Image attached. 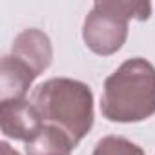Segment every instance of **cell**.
Instances as JSON below:
<instances>
[{
	"label": "cell",
	"mask_w": 155,
	"mask_h": 155,
	"mask_svg": "<svg viewBox=\"0 0 155 155\" xmlns=\"http://www.w3.org/2000/svg\"><path fill=\"white\" fill-rule=\"evenodd\" d=\"M31 102L44 124L62 130L75 146L93 126V91L81 81L68 77L49 79L33 90Z\"/></svg>",
	"instance_id": "7a4b0ae2"
},
{
	"label": "cell",
	"mask_w": 155,
	"mask_h": 155,
	"mask_svg": "<svg viewBox=\"0 0 155 155\" xmlns=\"http://www.w3.org/2000/svg\"><path fill=\"white\" fill-rule=\"evenodd\" d=\"M77 146L73 140L58 128L44 124L42 130L26 142L28 155H69Z\"/></svg>",
	"instance_id": "52a82bcc"
},
{
	"label": "cell",
	"mask_w": 155,
	"mask_h": 155,
	"mask_svg": "<svg viewBox=\"0 0 155 155\" xmlns=\"http://www.w3.org/2000/svg\"><path fill=\"white\" fill-rule=\"evenodd\" d=\"M101 113L111 122H140L155 115V66L133 57L104 81Z\"/></svg>",
	"instance_id": "6da1fadb"
},
{
	"label": "cell",
	"mask_w": 155,
	"mask_h": 155,
	"mask_svg": "<svg viewBox=\"0 0 155 155\" xmlns=\"http://www.w3.org/2000/svg\"><path fill=\"white\" fill-rule=\"evenodd\" d=\"M97 9L115 15L122 20H148L151 15L150 2H126V0H108V2H95Z\"/></svg>",
	"instance_id": "ba28073f"
},
{
	"label": "cell",
	"mask_w": 155,
	"mask_h": 155,
	"mask_svg": "<svg viewBox=\"0 0 155 155\" xmlns=\"http://www.w3.org/2000/svg\"><path fill=\"white\" fill-rule=\"evenodd\" d=\"M0 148H2V155H20V153H18L17 150H13L6 140H4V142H0Z\"/></svg>",
	"instance_id": "30bf717a"
},
{
	"label": "cell",
	"mask_w": 155,
	"mask_h": 155,
	"mask_svg": "<svg viewBox=\"0 0 155 155\" xmlns=\"http://www.w3.org/2000/svg\"><path fill=\"white\" fill-rule=\"evenodd\" d=\"M0 126L2 133L15 140L29 142L44 126L35 104L28 99L0 102Z\"/></svg>",
	"instance_id": "277c9868"
},
{
	"label": "cell",
	"mask_w": 155,
	"mask_h": 155,
	"mask_svg": "<svg viewBox=\"0 0 155 155\" xmlns=\"http://www.w3.org/2000/svg\"><path fill=\"white\" fill-rule=\"evenodd\" d=\"M11 55H15L22 62H26L38 77L51 66V60H53L51 40L44 31H40L37 28L24 29L13 40Z\"/></svg>",
	"instance_id": "5b68a950"
},
{
	"label": "cell",
	"mask_w": 155,
	"mask_h": 155,
	"mask_svg": "<svg viewBox=\"0 0 155 155\" xmlns=\"http://www.w3.org/2000/svg\"><path fill=\"white\" fill-rule=\"evenodd\" d=\"M37 73L15 55L2 57L0 64V102L26 99Z\"/></svg>",
	"instance_id": "8992f818"
},
{
	"label": "cell",
	"mask_w": 155,
	"mask_h": 155,
	"mask_svg": "<svg viewBox=\"0 0 155 155\" xmlns=\"http://www.w3.org/2000/svg\"><path fill=\"white\" fill-rule=\"evenodd\" d=\"M91 155H146L140 146L119 135H106L97 144Z\"/></svg>",
	"instance_id": "9c48e42d"
},
{
	"label": "cell",
	"mask_w": 155,
	"mask_h": 155,
	"mask_svg": "<svg viewBox=\"0 0 155 155\" xmlns=\"http://www.w3.org/2000/svg\"><path fill=\"white\" fill-rule=\"evenodd\" d=\"M82 38L95 55L117 53L128 38V20L104 13L93 6L82 26Z\"/></svg>",
	"instance_id": "3957f363"
}]
</instances>
